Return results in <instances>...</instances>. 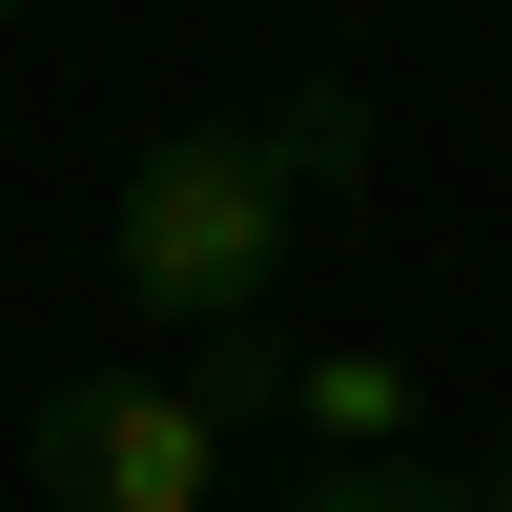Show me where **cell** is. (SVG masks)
<instances>
[{
    "label": "cell",
    "mask_w": 512,
    "mask_h": 512,
    "mask_svg": "<svg viewBox=\"0 0 512 512\" xmlns=\"http://www.w3.org/2000/svg\"><path fill=\"white\" fill-rule=\"evenodd\" d=\"M287 226H308V205H287V144L267 123H164L144 164H123V308L144 328H205V349H246V328L287 308Z\"/></svg>",
    "instance_id": "1"
},
{
    "label": "cell",
    "mask_w": 512,
    "mask_h": 512,
    "mask_svg": "<svg viewBox=\"0 0 512 512\" xmlns=\"http://www.w3.org/2000/svg\"><path fill=\"white\" fill-rule=\"evenodd\" d=\"M287 512H512V472H431V451H390V472H308Z\"/></svg>",
    "instance_id": "3"
},
{
    "label": "cell",
    "mask_w": 512,
    "mask_h": 512,
    "mask_svg": "<svg viewBox=\"0 0 512 512\" xmlns=\"http://www.w3.org/2000/svg\"><path fill=\"white\" fill-rule=\"evenodd\" d=\"M41 492L62 512H226V410L164 369H62L41 390Z\"/></svg>",
    "instance_id": "2"
}]
</instances>
